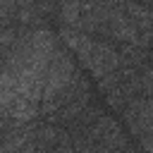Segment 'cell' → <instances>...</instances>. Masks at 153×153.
Wrapping results in <instances>:
<instances>
[{"mask_svg":"<svg viewBox=\"0 0 153 153\" xmlns=\"http://www.w3.org/2000/svg\"><path fill=\"white\" fill-rule=\"evenodd\" d=\"M55 33L72 50V55L76 57L79 67L93 81L108 76V74H112L115 69L122 67L120 53H117V43H110V41H103V38H93V36L81 33L76 29H57Z\"/></svg>","mask_w":153,"mask_h":153,"instance_id":"1","label":"cell"},{"mask_svg":"<svg viewBox=\"0 0 153 153\" xmlns=\"http://www.w3.org/2000/svg\"><path fill=\"white\" fill-rule=\"evenodd\" d=\"M148 36H151V50H153V31H148Z\"/></svg>","mask_w":153,"mask_h":153,"instance_id":"2","label":"cell"}]
</instances>
